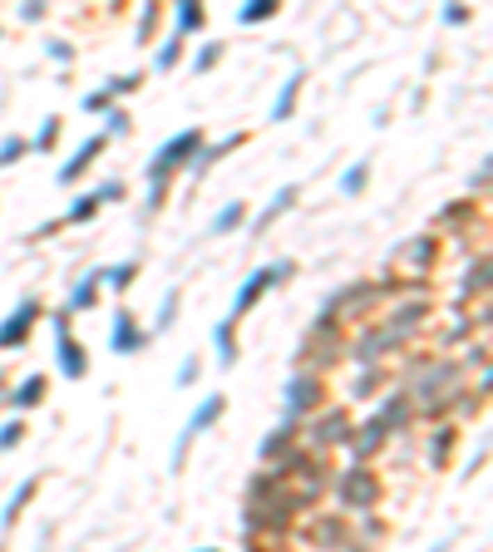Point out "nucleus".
<instances>
[{
    "label": "nucleus",
    "instance_id": "obj_9",
    "mask_svg": "<svg viewBox=\"0 0 493 552\" xmlns=\"http://www.w3.org/2000/svg\"><path fill=\"white\" fill-rule=\"evenodd\" d=\"M99 148H104V138H89V143H84V148H79V158H74V163H70V168H65V173H60V178H65V183H70V178H74V173H79V168H89V158H94V153H99Z\"/></svg>",
    "mask_w": 493,
    "mask_h": 552
},
{
    "label": "nucleus",
    "instance_id": "obj_3",
    "mask_svg": "<svg viewBox=\"0 0 493 552\" xmlns=\"http://www.w3.org/2000/svg\"><path fill=\"white\" fill-rule=\"evenodd\" d=\"M54 336H60V370H65V375H84V350H74L70 320H65V316H54Z\"/></svg>",
    "mask_w": 493,
    "mask_h": 552
},
{
    "label": "nucleus",
    "instance_id": "obj_6",
    "mask_svg": "<svg viewBox=\"0 0 493 552\" xmlns=\"http://www.w3.org/2000/svg\"><path fill=\"white\" fill-rule=\"evenodd\" d=\"M129 320L134 316H119V325H114V350H138L143 346V330H134Z\"/></svg>",
    "mask_w": 493,
    "mask_h": 552
},
{
    "label": "nucleus",
    "instance_id": "obj_18",
    "mask_svg": "<svg viewBox=\"0 0 493 552\" xmlns=\"http://www.w3.org/2000/svg\"><path fill=\"white\" fill-rule=\"evenodd\" d=\"M30 493H35V483H25V488H20V493H15V498H10V513H6V518H15V513H20V508H25V498H30Z\"/></svg>",
    "mask_w": 493,
    "mask_h": 552
},
{
    "label": "nucleus",
    "instance_id": "obj_15",
    "mask_svg": "<svg viewBox=\"0 0 493 552\" xmlns=\"http://www.w3.org/2000/svg\"><path fill=\"white\" fill-rule=\"evenodd\" d=\"M178 25H183V30L202 25V10H197V6H178Z\"/></svg>",
    "mask_w": 493,
    "mask_h": 552
},
{
    "label": "nucleus",
    "instance_id": "obj_17",
    "mask_svg": "<svg viewBox=\"0 0 493 552\" xmlns=\"http://www.w3.org/2000/svg\"><path fill=\"white\" fill-rule=\"evenodd\" d=\"M70 306H94V286L84 282V286H74V296H70Z\"/></svg>",
    "mask_w": 493,
    "mask_h": 552
},
{
    "label": "nucleus",
    "instance_id": "obj_19",
    "mask_svg": "<svg viewBox=\"0 0 493 552\" xmlns=\"http://www.w3.org/2000/svg\"><path fill=\"white\" fill-rule=\"evenodd\" d=\"M94 202H99V197H79V202H74V212H70V217H74V222H79V217H89V212H94Z\"/></svg>",
    "mask_w": 493,
    "mask_h": 552
},
{
    "label": "nucleus",
    "instance_id": "obj_8",
    "mask_svg": "<svg viewBox=\"0 0 493 552\" xmlns=\"http://www.w3.org/2000/svg\"><path fill=\"white\" fill-rule=\"evenodd\" d=\"M346 498H350V503H375V483H365V473H350Z\"/></svg>",
    "mask_w": 493,
    "mask_h": 552
},
{
    "label": "nucleus",
    "instance_id": "obj_7",
    "mask_svg": "<svg viewBox=\"0 0 493 552\" xmlns=\"http://www.w3.org/2000/svg\"><path fill=\"white\" fill-rule=\"evenodd\" d=\"M40 400H45V380H40V375H30V380L20 384V390H15V400H10V405L30 409V405H40Z\"/></svg>",
    "mask_w": 493,
    "mask_h": 552
},
{
    "label": "nucleus",
    "instance_id": "obj_5",
    "mask_svg": "<svg viewBox=\"0 0 493 552\" xmlns=\"http://www.w3.org/2000/svg\"><path fill=\"white\" fill-rule=\"evenodd\" d=\"M217 414H223V400H207V405H202V414H197V419L188 424V439H193L197 429H207V424H212ZM188 439H183V444H178V464H183V454H188Z\"/></svg>",
    "mask_w": 493,
    "mask_h": 552
},
{
    "label": "nucleus",
    "instance_id": "obj_12",
    "mask_svg": "<svg viewBox=\"0 0 493 552\" xmlns=\"http://www.w3.org/2000/svg\"><path fill=\"white\" fill-rule=\"evenodd\" d=\"M237 222H242V202H232V207H223V212H217L212 232H227V227H237Z\"/></svg>",
    "mask_w": 493,
    "mask_h": 552
},
{
    "label": "nucleus",
    "instance_id": "obj_20",
    "mask_svg": "<svg viewBox=\"0 0 493 552\" xmlns=\"http://www.w3.org/2000/svg\"><path fill=\"white\" fill-rule=\"evenodd\" d=\"M360 183H365V168H355V173H346V183H341V188H346V193H355Z\"/></svg>",
    "mask_w": 493,
    "mask_h": 552
},
{
    "label": "nucleus",
    "instance_id": "obj_16",
    "mask_svg": "<svg viewBox=\"0 0 493 552\" xmlns=\"http://www.w3.org/2000/svg\"><path fill=\"white\" fill-rule=\"evenodd\" d=\"M20 434H25L20 424H6V429H0V449H15V444H20Z\"/></svg>",
    "mask_w": 493,
    "mask_h": 552
},
{
    "label": "nucleus",
    "instance_id": "obj_1",
    "mask_svg": "<svg viewBox=\"0 0 493 552\" xmlns=\"http://www.w3.org/2000/svg\"><path fill=\"white\" fill-rule=\"evenodd\" d=\"M197 143H202V133H197V129H188V133H178V138H168V143H163V148L153 153L148 173H153V178H163L168 168H178V163H183V158H188V153H193Z\"/></svg>",
    "mask_w": 493,
    "mask_h": 552
},
{
    "label": "nucleus",
    "instance_id": "obj_14",
    "mask_svg": "<svg viewBox=\"0 0 493 552\" xmlns=\"http://www.w3.org/2000/svg\"><path fill=\"white\" fill-rule=\"evenodd\" d=\"M138 266L134 261H124V266H114V271H108V286H129V276H134Z\"/></svg>",
    "mask_w": 493,
    "mask_h": 552
},
{
    "label": "nucleus",
    "instance_id": "obj_2",
    "mask_svg": "<svg viewBox=\"0 0 493 552\" xmlns=\"http://www.w3.org/2000/svg\"><path fill=\"white\" fill-rule=\"evenodd\" d=\"M286 271H291V266H261V271L252 276V282L242 286V296L232 301V320H237V316H242V311H247V306H252V301H257V296H261V291H266L271 282H282V276H286Z\"/></svg>",
    "mask_w": 493,
    "mask_h": 552
},
{
    "label": "nucleus",
    "instance_id": "obj_13",
    "mask_svg": "<svg viewBox=\"0 0 493 552\" xmlns=\"http://www.w3.org/2000/svg\"><path fill=\"white\" fill-rule=\"evenodd\" d=\"M271 10H277L271 0H257V6H247V10H242V20H247V25H257V20H266Z\"/></svg>",
    "mask_w": 493,
    "mask_h": 552
},
{
    "label": "nucleus",
    "instance_id": "obj_10",
    "mask_svg": "<svg viewBox=\"0 0 493 552\" xmlns=\"http://www.w3.org/2000/svg\"><path fill=\"white\" fill-rule=\"evenodd\" d=\"M311 400H316V384H311V380H296V384H291V400H286V405H291V409H306Z\"/></svg>",
    "mask_w": 493,
    "mask_h": 552
},
{
    "label": "nucleus",
    "instance_id": "obj_11",
    "mask_svg": "<svg viewBox=\"0 0 493 552\" xmlns=\"http://www.w3.org/2000/svg\"><path fill=\"white\" fill-rule=\"evenodd\" d=\"M296 89H301V74H296V79H291V84L282 89V99H277V108H271V114H277V119H286V114H291V104H296Z\"/></svg>",
    "mask_w": 493,
    "mask_h": 552
},
{
    "label": "nucleus",
    "instance_id": "obj_4",
    "mask_svg": "<svg viewBox=\"0 0 493 552\" xmlns=\"http://www.w3.org/2000/svg\"><path fill=\"white\" fill-rule=\"evenodd\" d=\"M35 311H40L35 301H20V311L10 316V325L0 330V346H20V341L30 336V320H35Z\"/></svg>",
    "mask_w": 493,
    "mask_h": 552
}]
</instances>
